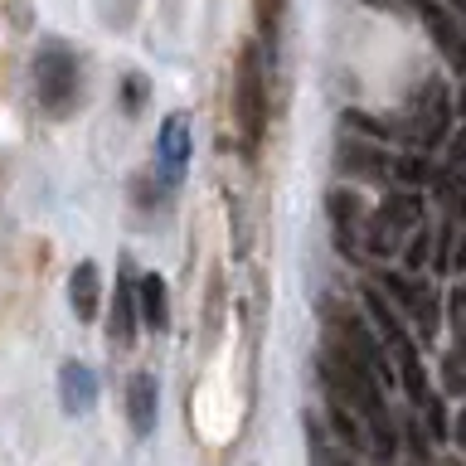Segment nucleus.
<instances>
[{"mask_svg": "<svg viewBox=\"0 0 466 466\" xmlns=\"http://www.w3.org/2000/svg\"><path fill=\"white\" fill-rule=\"evenodd\" d=\"M233 131L248 156H258L262 137H268V73H262L258 44H243L233 58Z\"/></svg>", "mask_w": 466, "mask_h": 466, "instance_id": "nucleus-1", "label": "nucleus"}, {"mask_svg": "<svg viewBox=\"0 0 466 466\" xmlns=\"http://www.w3.org/2000/svg\"><path fill=\"white\" fill-rule=\"evenodd\" d=\"M35 97L54 122H64V116H73V107H78L83 68H78V54H73L64 39H44L39 44V54H35Z\"/></svg>", "mask_w": 466, "mask_h": 466, "instance_id": "nucleus-2", "label": "nucleus"}, {"mask_svg": "<svg viewBox=\"0 0 466 466\" xmlns=\"http://www.w3.org/2000/svg\"><path fill=\"white\" fill-rule=\"evenodd\" d=\"M384 297L399 306V311L413 320V326L422 335H432L437 330V320H442V297L428 287V277H399V272H384Z\"/></svg>", "mask_w": 466, "mask_h": 466, "instance_id": "nucleus-3", "label": "nucleus"}, {"mask_svg": "<svg viewBox=\"0 0 466 466\" xmlns=\"http://www.w3.org/2000/svg\"><path fill=\"white\" fill-rule=\"evenodd\" d=\"M189 156H195V131H189V116L185 112H170L166 122H160V131H156V166H160V175H166L170 185H180L185 170H189Z\"/></svg>", "mask_w": 466, "mask_h": 466, "instance_id": "nucleus-4", "label": "nucleus"}, {"mask_svg": "<svg viewBox=\"0 0 466 466\" xmlns=\"http://www.w3.org/2000/svg\"><path fill=\"white\" fill-rule=\"evenodd\" d=\"M156 413H160V384L151 370L131 374L127 379V422L137 437H151L156 432Z\"/></svg>", "mask_w": 466, "mask_h": 466, "instance_id": "nucleus-5", "label": "nucleus"}, {"mask_svg": "<svg viewBox=\"0 0 466 466\" xmlns=\"http://www.w3.org/2000/svg\"><path fill=\"white\" fill-rule=\"evenodd\" d=\"M418 15H422V25H428V35L437 44V54L451 58V64H466V49H461V39H466V29H461V15H447L437 0H418Z\"/></svg>", "mask_w": 466, "mask_h": 466, "instance_id": "nucleus-6", "label": "nucleus"}, {"mask_svg": "<svg viewBox=\"0 0 466 466\" xmlns=\"http://www.w3.org/2000/svg\"><path fill=\"white\" fill-rule=\"evenodd\" d=\"M131 268H122V277H116V291H112V320H107V340L112 350H131V340H137V282L127 277Z\"/></svg>", "mask_w": 466, "mask_h": 466, "instance_id": "nucleus-7", "label": "nucleus"}, {"mask_svg": "<svg viewBox=\"0 0 466 466\" xmlns=\"http://www.w3.org/2000/svg\"><path fill=\"white\" fill-rule=\"evenodd\" d=\"M93 403H97V374L87 370V364H78V360L58 364V408H64L68 418H78Z\"/></svg>", "mask_w": 466, "mask_h": 466, "instance_id": "nucleus-8", "label": "nucleus"}, {"mask_svg": "<svg viewBox=\"0 0 466 466\" xmlns=\"http://www.w3.org/2000/svg\"><path fill=\"white\" fill-rule=\"evenodd\" d=\"M340 170L355 175V180H374L384 185L393 175V156L384 151V146H360V141H345L340 146Z\"/></svg>", "mask_w": 466, "mask_h": 466, "instance_id": "nucleus-9", "label": "nucleus"}, {"mask_svg": "<svg viewBox=\"0 0 466 466\" xmlns=\"http://www.w3.org/2000/svg\"><path fill=\"white\" fill-rule=\"evenodd\" d=\"M326 214H330V224H335V248L350 253V248L360 243V233H364V204L350 195V189H330Z\"/></svg>", "mask_w": 466, "mask_h": 466, "instance_id": "nucleus-10", "label": "nucleus"}, {"mask_svg": "<svg viewBox=\"0 0 466 466\" xmlns=\"http://www.w3.org/2000/svg\"><path fill=\"white\" fill-rule=\"evenodd\" d=\"M137 311H141V326L166 335L170 330V291H166V277L160 272H146L137 282Z\"/></svg>", "mask_w": 466, "mask_h": 466, "instance_id": "nucleus-11", "label": "nucleus"}, {"mask_svg": "<svg viewBox=\"0 0 466 466\" xmlns=\"http://www.w3.org/2000/svg\"><path fill=\"white\" fill-rule=\"evenodd\" d=\"M68 306L78 320H97V306H102V272L97 262H78L68 277Z\"/></svg>", "mask_w": 466, "mask_h": 466, "instance_id": "nucleus-12", "label": "nucleus"}, {"mask_svg": "<svg viewBox=\"0 0 466 466\" xmlns=\"http://www.w3.org/2000/svg\"><path fill=\"white\" fill-rule=\"evenodd\" d=\"M428 116L418 122V137L428 141V146H437L447 137V127H451V107H447V93H442V83H428Z\"/></svg>", "mask_w": 466, "mask_h": 466, "instance_id": "nucleus-13", "label": "nucleus"}, {"mask_svg": "<svg viewBox=\"0 0 466 466\" xmlns=\"http://www.w3.org/2000/svg\"><path fill=\"white\" fill-rule=\"evenodd\" d=\"M306 451H311V466H355L340 447H330L326 428H320V422H311V418H306Z\"/></svg>", "mask_w": 466, "mask_h": 466, "instance_id": "nucleus-14", "label": "nucleus"}, {"mask_svg": "<svg viewBox=\"0 0 466 466\" xmlns=\"http://www.w3.org/2000/svg\"><path fill=\"white\" fill-rule=\"evenodd\" d=\"M218 326H224V277H209V297H204V345H218Z\"/></svg>", "mask_w": 466, "mask_h": 466, "instance_id": "nucleus-15", "label": "nucleus"}, {"mask_svg": "<svg viewBox=\"0 0 466 466\" xmlns=\"http://www.w3.org/2000/svg\"><path fill=\"white\" fill-rule=\"evenodd\" d=\"M137 10H141V0H97V15L107 29H131L137 25Z\"/></svg>", "mask_w": 466, "mask_h": 466, "instance_id": "nucleus-16", "label": "nucleus"}, {"mask_svg": "<svg viewBox=\"0 0 466 466\" xmlns=\"http://www.w3.org/2000/svg\"><path fill=\"white\" fill-rule=\"evenodd\" d=\"M345 127L370 131L374 141H393V137H399V127H393V122H370V112H345Z\"/></svg>", "mask_w": 466, "mask_h": 466, "instance_id": "nucleus-17", "label": "nucleus"}, {"mask_svg": "<svg viewBox=\"0 0 466 466\" xmlns=\"http://www.w3.org/2000/svg\"><path fill=\"white\" fill-rule=\"evenodd\" d=\"M422 258H428V228H418V233H413V248H408V268L418 272V268H422Z\"/></svg>", "mask_w": 466, "mask_h": 466, "instance_id": "nucleus-18", "label": "nucleus"}, {"mask_svg": "<svg viewBox=\"0 0 466 466\" xmlns=\"http://www.w3.org/2000/svg\"><path fill=\"white\" fill-rule=\"evenodd\" d=\"M141 97H146V83H141V73H131L127 78V112H137Z\"/></svg>", "mask_w": 466, "mask_h": 466, "instance_id": "nucleus-19", "label": "nucleus"}, {"mask_svg": "<svg viewBox=\"0 0 466 466\" xmlns=\"http://www.w3.org/2000/svg\"><path fill=\"white\" fill-rule=\"evenodd\" d=\"M451 442H457V447H466V408L457 413V422H451Z\"/></svg>", "mask_w": 466, "mask_h": 466, "instance_id": "nucleus-20", "label": "nucleus"}, {"mask_svg": "<svg viewBox=\"0 0 466 466\" xmlns=\"http://www.w3.org/2000/svg\"><path fill=\"white\" fill-rule=\"evenodd\" d=\"M457 272H466V238H461V248H457Z\"/></svg>", "mask_w": 466, "mask_h": 466, "instance_id": "nucleus-21", "label": "nucleus"}, {"mask_svg": "<svg viewBox=\"0 0 466 466\" xmlns=\"http://www.w3.org/2000/svg\"><path fill=\"white\" fill-rule=\"evenodd\" d=\"M447 5H451V15H461V20H466V0H447Z\"/></svg>", "mask_w": 466, "mask_h": 466, "instance_id": "nucleus-22", "label": "nucleus"}, {"mask_svg": "<svg viewBox=\"0 0 466 466\" xmlns=\"http://www.w3.org/2000/svg\"><path fill=\"white\" fill-rule=\"evenodd\" d=\"M457 112H461V116H466V87H461V102H457Z\"/></svg>", "mask_w": 466, "mask_h": 466, "instance_id": "nucleus-23", "label": "nucleus"}]
</instances>
